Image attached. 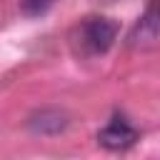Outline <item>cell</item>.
Returning <instances> with one entry per match:
<instances>
[{
	"label": "cell",
	"instance_id": "6da1fadb",
	"mask_svg": "<svg viewBox=\"0 0 160 160\" xmlns=\"http://www.w3.org/2000/svg\"><path fill=\"white\" fill-rule=\"evenodd\" d=\"M118 32H120V25L112 18L92 15V18H85L78 22V28L72 30V42H75L80 55L98 58L112 48Z\"/></svg>",
	"mask_w": 160,
	"mask_h": 160
},
{
	"label": "cell",
	"instance_id": "7a4b0ae2",
	"mask_svg": "<svg viewBox=\"0 0 160 160\" xmlns=\"http://www.w3.org/2000/svg\"><path fill=\"white\" fill-rule=\"evenodd\" d=\"M138 130L122 118V115H112L100 130H98V142L105 148V150H112V152H122L128 148H132L138 142Z\"/></svg>",
	"mask_w": 160,
	"mask_h": 160
},
{
	"label": "cell",
	"instance_id": "3957f363",
	"mask_svg": "<svg viewBox=\"0 0 160 160\" xmlns=\"http://www.w3.org/2000/svg\"><path fill=\"white\" fill-rule=\"evenodd\" d=\"M158 38H160V0H152L148 5L145 15L138 20L130 40L135 45H140V42H150V40H158Z\"/></svg>",
	"mask_w": 160,
	"mask_h": 160
},
{
	"label": "cell",
	"instance_id": "277c9868",
	"mask_svg": "<svg viewBox=\"0 0 160 160\" xmlns=\"http://www.w3.org/2000/svg\"><path fill=\"white\" fill-rule=\"evenodd\" d=\"M55 2H58V0H20V8H22V12H25L28 18H40V15H45Z\"/></svg>",
	"mask_w": 160,
	"mask_h": 160
}]
</instances>
